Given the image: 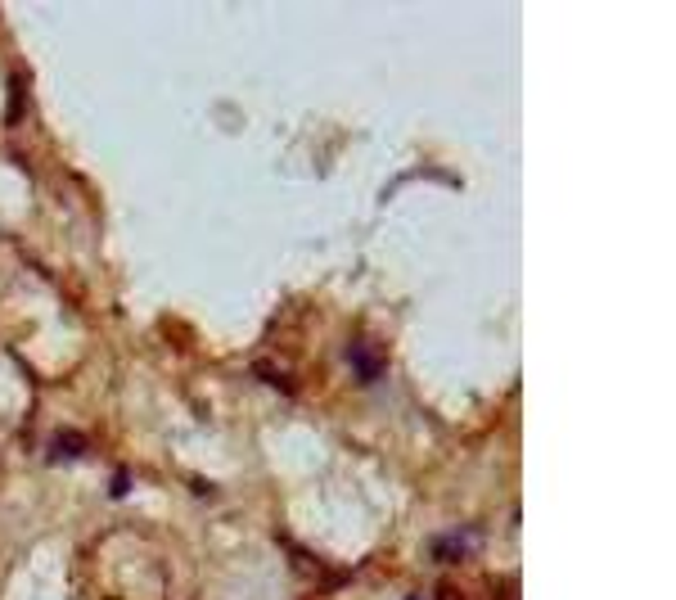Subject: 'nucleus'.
Instances as JSON below:
<instances>
[{"label": "nucleus", "mask_w": 676, "mask_h": 600, "mask_svg": "<svg viewBox=\"0 0 676 600\" xmlns=\"http://www.w3.org/2000/svg\"><path fill=\"white\" fill-rule=\"evenodd\" d=\"M352 370H356L361 379H379L383 361H379V352H374V348H365V343H352Z\"/></svg>", "instance_id": "nucleus-1"}, {"label": "nucleus", "mask_w": 676, "mask_h": 600, "mask_svg": "<svg viewBox=\"0 0 676 600\" xmlns=\"http://www.w3.org/2000/svg\"><path fill=\"white\" fill-rule=\"evenodd\" d=\"M23 104H27V81H23V72H14L9 77V100H5V122L9 127L23 118Z\"/></svg>", "instance_id": "nucleus-2"}, {"label": "nucleus", "mask_w": 676, "mask_h": 600, "mask_svg": "<svg viewBox=\"0 0 676 600\" xmlns=\"http://www.w3.org/2000/svg\"><path fill=\"white\" fill-rule=\"evenodd\" d=\"M258 379H267V384H276V388H280V393H294V384H289V379H285V375H280V370H271V366H267V361H258Z\"/></svg>", "instance_id": "nucleus-3"}, {"label": "nucleus", "mask_w": 676, "mask_h": 600, "mask_svg": "<svg viewBox=\"0 0 676 600\" xmlns=\"http://www.w3.org/2000/svg\"><path fill=\"white\" fill-rule=\"evenodd\" d=\"M72 452H86V443H81L77 433H63V438L54 443V456H72Z\"/></svg>", "instance_id": "nucleus-4"}, {"label": "nucleus", "mask_w": 676, "mask_h": 600, "mask_svg": "<svg viewBox=\"0 0 676 600\" xmlns=\"http://www.w3.org/2000/svg\"><path fill=\"white\" fill-rule=\"evenodd\" d=\"M496 600H519V587H510V578L496 583Z\"/></svg>", "instance_id": "nucleus-5"}]
</instances>
